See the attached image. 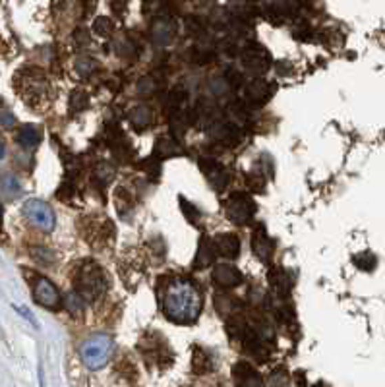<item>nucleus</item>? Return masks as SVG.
I'll return each mask as SVG.
<instances>
[{"instance_id": "nucleus-5", "label": "nucleus", "mask_w": 385, "mask_h": 387, "mask_svg": "<svg viewBox=\"0 0 385 387\" xmlns=\"http://www.w3.org/2000/svg\"><path fill=\"white\" fill-rule=\"evenodd\" d=\"M225 211L234 224H246L250 223V219L256 213V202L250 193L234 192L229 196V200L225 204Z\"/></svg>"}, {"instance_id": "nucleus-18", "label": "nucleus", "mask_w": 385, "mask_h": 387, "mask_svg": "<svg viewBox=\"0 0 385 387\" xmlns=\"http://www.w3.org/2000/svg\"><path fill=\"white\" fill-rule=\"evenodd\" d=\"M176 155H183V145L176 142V138L161 136L155 143L153 157L159 161V159H169V157H176Z\"/></svg>"}, {"instance_id": "nucleus-28", "label": "nucleus", "mask_w": 385, "mask_h": 387, "mask_svg": "<svg viewBox=\"0 0 385 387\" xmlns=\"http://www.w3.org/2000/svg\"><path fill=\"white\" fill-rule=\"evenodd\" d=\"M112 28H114V25H112L111 18H107V16H99V18H95V21H93V31H95L99 37L111 35Z\"/></svg>"}, {"instance_id": "nucleus-26", "label": "nucleus", "mask_w": 385, "mask_h": 387, "mask_svg": "<svg viewBox=\"0 0 385 387\" xmlns=\"http://www.w3.org/2000/svg\"><path fill=\"white\" fill-rule=\"evenodd\" d=\"M114 174H116V171H114V167H112L111 163H99L97 165V169H95V180L101 184H109L114 178Z\"/></svg>"}, {"instance_id": "nucleus-43", "label": "nucleus", "mask_w": 385, "mask_h": 387, "mask_svg": "<svg viewBox=\"0 0 385 387\" xmlns=\"http://www.w3.org/2000/svg\"><path fill=\"white\" fill-rule=\"evenodd\" d=\"M310 387H322V386H320V384H315V386H310Z\"/></svg>"}, {"instance_id": "nucleus-25", "label": "nucleus", "mask_w": 385, "mask_h": 387, "mask_svg": "<svg viewBox=\"0 0 385 387\" xmlns=\"http://www.w3.org/2000/svg\"><path fill=\"white\" fill-rule=\"evenodd\" d=\"M267 387H291V376L284 368H275L267 377Z\"/></svg>"}, {"instance_id": "nucleus-21", "label": "nucleus", "mask_w": 385, "mask_h": 387, "mask_svg": "<svg viewBox=\"0 0 385 387\" xmlns=\"http://www.w3.org/2000/svg\"><path fill=\"white\" fill-rule=\"evenodd\" d=\"M16 142L20 143L21 147H35L41 142V132L33 124H21L16 132Z\"/></svg>"}, {"instance_id": "nucleus-22", "label": "nucleus", "mask_w": 385, "mask_h": 387, "mask_svg": "<svg viewBox=\"0 0 385 387\" xmlns=\"http://www.w3.org/2000/svg\"><path fill=\"white\" fill-rule=\"evenodd\" d=\"M227 118H229V123L234 124L236 128H240V124H244L248 121V107L244 105V103H231L229 107H227Z\"/></svg>"}, {"instance_id": "nucleus-19", "label": "nucleus", "mask_w": 385, "mask_h": 387, "mask_svg": "<svg viewBox=\"0 0 385 387\" xmlns=\"http://www.w3.org/2000/svg\"><path fill=\"white\" fill-rule=\"evenodd\" d=\"M215 250H213V242L209 236H202L200 246H198V252L194 258V269H205L215 262Z\"/></svg>"}, {"instance_id": "nucleus-9", "label": "nucleus", "mask_w": 385, "mask_h": 387, "mask_svg": "<svg viewBox=\"0 0 385 387\" xmlns=\"http://www.w3.org/2000/svg\"><path fill=\"white\" fill-rule=\"evenodd\" d=\"M200 169H202L203 176L207 178V182L211 184L215 190H223L225 186L231 180V174L225 169L223 163H219L213 157H202L200 159Z\"/></svg>"}, {"instance_id": "nucleus-37", "label": "nucleus", "mask_w": 385, "mask_h": 387, "mask_svg": "<svg viewBox=\"0 0 385 387\" xmlns=\"http://www.w3.org/2000/svg\"><path fill=\"white\" fill-rule=\"evenodd\" d=\"M2 188L6 190V192H10V193H18L20 192V184H18V180L14 178V176H6L4 180H2Z\"/></svg>"}, {"instance_id": "nucleus-8", "label": "nucleus", "mask_w": 385, "mask_h": 387, "mask_svg": "<svg viewBox=\"0 0 385 387\" xmlns=\"http://www.w3.org/2000/svg\"><path fill=\"white\" fill-rule=\"evenodd\" d=\"M33 298L35 302L49 310H59L62 304V296L59 289L52 285L47 277L35 275V283H33Z\"/></svg>"}, {"instance_id": "nucleus-14", "label": "nucleus", "mask_w": 385, "mask_h": 387, "mask_svg": "<svg viewBox=\"0 0 385 387\" xmlns=\"http://www.w3.org/2000/svg\"><path fill=\"white\" fill-rule=\"evenodd\" d=\"M213 281H215V285L223 286V289H233L242 283L244 277L234 265L219 264L213 269Z\"/></svg>"}, {"instance_id": "nucleus-6", "label": "nucleus", "mask_w": 385, "mask_h": 387, "mask_svg": "<svg viewBox=\"0 0 385 387\" xmlns=\"http://www.w3.org/2000/svg\"><path fill=\"white\" fill-rule=\"evenodd\" d=\"M240 61H242L244 70L252 76H264L265 72L271 68V54L260 43H250L240 52Z\"/></svg>"}, {"instance_id": "nucleus-42", "label": "nucleus", "mask_w": 385, "mask_h": 387, "mask_svg": "<svg viewBox=\"0 0 385 387\" xmlns=\"http://www.w3.org/2000/svg\"><path fill=\"white\" fill-rule=\"evenodd\" d=\"M0 221H2V205H0Z\"/></svg>"}, {"instance_id": "nucleus-30", "label": "nucleus", "mask_w": 385, "mask_h": 387, "mask_svg": "<svg viewBox=\"0 0 385 387\" xmlns=\"http://www.w3.org/2000/svg\"><path fill=\"white\" fill-rule=\"evenodd\" d=\"M180 209H183L184 217L190 221L192 224H198V221H200V209L196 207L194 204H190L188 200H184V198H180Z\"/></svg>"}, {"instance_id": "nucleus-15", "label": "nucleus", "mask_w": 385, "mask_h": 387, "mask_svg": "<svg viewBox=\"0 0 385 387\" xmlns=\"http://www.w3.org/2000/svg\"><path fill=\"white\" fill-rule=\"evenodd\" d=\"M174 37V21L169 16H159L152 23V39L155 45H169Z\"/></svg>"}, {"instance_id": "nucleus-11", "label": "nucleus", "mask_w": 385, "mask_h": 387, "mask_svg": "<svg viewBox=\"0 0 385 387\" xmlns=\"http://www.w3.org/2000/svg\"><path fill=\"white\" fill-rule=\"evenodd\" d=\"M207 132H209V136H211L215 142L221 143L225 147H234V145H238L240 140H242L240 128H236V126L229 123V121H219V123H215Z\"/></svg>"}, {"instance_id": "nucleus-39", "label": "nucleus", "mask_w": 385, "mask_h": 387, "mask_svg": "<svg viewBox=\"0 0 385 387\" xmlns=\"http://www.w3.org/2000/svg\"><path fill=\"white\" fill-rule=\"evenodd\" d=\"M14 310H16L18 314H21V316H23V317H28V320H30V322H31V326L39 327V324H37V320H35V317H33V314H31V312H28V310H25L23 306H14Z\"/></svg>"}, {"instance_id": "nucleus-34", "label": "nucleus", "mask_w": 385, "mask_h": 387, "mask_svg": "<svg viewBox=\"0 0 385 387\" xmlns=\"http://www.w3.org/2000/svg\"><path fill=\"white\" fill-rule=\"evenodd\" d=\"M14 124H16V116L12 114L10 109L0 107V126H4V128H12Z\"/></svg>"}, {"instance_id": "nucleus-33", "label": "nucleus", "mask_w": 385, "mask_h": 387, "mask_svg": "<svg viewBox=\"0 0 385 387\" xmlns=\"http://www.w3.org/2000/svg\"><path fill=\"white\" fill-rule=\"evenodd\" d=\"M143 171L152 176V180H155V178H159V173H161V161H157L155 157H149V159H145L142 163Z\"/></svg>"}, {"instance_id": "nucleus-20", "label": "nucleus", "mask_w": 385, "mask_h": 387, "mask_svg": "<svg viewBox=\"0 0 385 387\" xmlns=\"http://www.w3.org/2000/svg\"><path fill=\"white\" fill-rule=\"evenodd\" d=\"M269 285L279 298H287L291 293V281H289V277L283 269H279V267H273L269 271Z\"/></svg>"}, {"instance_id": "nucleus-3", "label": "nucleus", "mask_w": 385, "mask_h": 387, "mask_svg": "<svg viewBox=\"0 0 385 387\" xmlns=\"http://www.w3.org/2000/svg\"><path fill=\"white\" fill-rule=\"evenodd\" d=\"M14 83L23 101L30 103L31 107L45 101L51 93V83L45 78V72L39 68H23L16 74Z\"/></svg>"}, {"instance_id": "nucleus-17", "label": "nucleus", "mask_w": 385, "mask_h": 387, "mask_svg": "<svg viewBox=\"0 0 385 387\" xmlns=\"http://www.w3.org/2000/svg\"><path fill=\"white\" fill-rule=\"evenodd\" d=\"M128 121H130V124H132L138 132L147 130L153 123L152 107H147V105H136V107H132L128 111Z\"/></svg>"}, {"instance_id": "nucleus-13", "label": "nucleus", "mask_w": 385, "mask_h": 387, "mask_svg": "<svg viewBox=\"0 0 385 387\" xmlns=\"http://www.w3.org/2000/svg\"><path fill=\"white\" fill-rule=\"evenodd\" d=\"M215 255H223L227 260H234L240 254V238L233 233H223L211 240Z\"/></svg>"}, {"instance_id": "nucleus-1", "label": "nucleus", "mask_w": 385, "mask_h": 387, "mask_svg": "<svg viewBox=\"0 0 385 387\" xmlns=\"http://www.w3.org/2000/svg\"><path fill=\"white\" fill-rule=\"evenodd\" d=\"M202 308L200 289L186 277H174L163 293V312L174 324H192L202 314Z\"/></svg>"}, {"instance_id": "nucleus-29", "label": "nucleus", "mask_w": 385, "mask_h": 387, "mask_svg": "<svg viewBox=\"0 0 385 387\" xmlns=\"http://www.w3.org/2000/svg\"><path fill=\"white\" fill-rule=\"evenodd\" d=\"M184 25H186V33H188V35H192V37H196V35H202L203 28H205V23H203V20L200 18V16H188L186 21H184Z\"/></svg>"}, {"instance_id": "nucleus-40", "label": "nucleus", "mask_w": 385, "mask_h": 387, "mask_svg": "<svg viewBox=\"0 0 385 387\" xmlns=\"http://www.w3.org/2000/svg\"><path fill=\"white\" fill-rule=\"evenodd\" d=\"M76 41H80V43H83V45H90V37L85 35V30H78L76 31Z\"/></svg>"}, {"instance_id": "nucleus-2", "label": "nucleus", "mask_w": 385, "mask_h": 387, "mask_svg": "<svg viewBox=\"0 0 385 387\" xmlns=\"http://www.w3.org/2000/svg\"><path fill=\"white\" fill-rule=\"evenodd\" d=\"M74 286H76V295L80 298L87 300V302H95L105 295L109 283H107V277H105V271L101 267L95 262L85 260L76 271Z\"/></svg>"}, {"instance_id": "nucleus-31", "label": "nucleus", "mask_w": 385, "mask_h": 387, "mask_svg": "<svg viewBox=\"0 0 385 387\" xmlns=\"http://www.w3.org/2000/svg\"><path fill=\"white\" fill-rule=\"evenodd\" d=\"M355 265L362 271H372L375 267V255L372 252H364V254H358L355 258Z\"/></svg>"}, {"instance_id": "nucleus-35", "label": "nucleus", "mask_w": 385, "mask_h": 387, "mask_svg": "<svg viewBox=\"0 0 385 387\" xmlns=\"http://www.w3.org/2000/svg\"><path fill=\"white\" fill-rule=\"evenodd\" d=\"M223 82L229 85V87H238L242 83V76L240 72L236 70H227V76H223Z\"/></svg>"}, {"instance_id": "nucleus-32", "label": "nucleus", "mask_w": 385, "mask_h": 387, "mask_svg": "<svg viewBox=\"0 0 385 387\" xmlns=\"http://www.w3.org/2000/svg\"><path fill=\"white\" fill-rule=\"evenodd\" d=\"M95 66H97V62L90 59V56H80L78 61H76V70L80 76H90L93 70H95Z\"/></svg>"}, {"instance_id": "nucleus-12", "label": "nucleus", "mask_w": 385, "mask_h": 387, "mask_svg": "<svg viewBox=\"0 0 385 387\" xmlns=\"http://www.w3.org/2000/svg\"><path fill=\"white\" fill-rule=\"evenodd\" d=\"M233 381L236 387H265L264 379L248 362H236L233 366Z\"/></svg>"}, {"instance_id": "nucleus-23", "label": "nucleus", "mask_w": 385, "mask_h": 387, "mask_svg": "<svg viewBox=\"0 0 385 387\" xmlns=\"http://www.w3.org/2000/svg\"><path fill=\"white\" fill-rule=\"evenodd\" d=\"M192 368L196 374H207V372H211L213 368V360L211 357L200 348V346H196L194 348V358H192Z\"/></svg>"}, {"instance_id": "nucleus-27", "label": "nucleus", "mask_w": 385, "mask_h": 387, "mask_svg": "<svg viewBox=\"0 0 385 387\" xmlns=\"http://www.w3.org/2000/svg\"><path fill=\"white\" fill-rule=\"evenodd\" d=\"M64 306H66V310H68L70 314H74V316H78V314L83 312V300H81L76 293H68V295L64 296Z\"/></svg>"}, {"instance_id": "nucleus-36", "label": "nucleus", "mask_w": 385, "mask_h": 387, "mask_svg": "<svg viewBox=\"0 0 385 387\" xmlns=\"http://www.w3.org/2000/svg\"><path fill=\"white\" fill-rule=\"evenodd\" d=\"M157 90V83H155V80L153 78H143L142 82L138 83V93H143V95H149V93H153Z\"/></svg>"}, {"instance_id": "nucleus-38", "label": "nucleus", "mask_w": 385, "mask_h": 387, "mask_svg": "<svg viewBox=\"0 0 385 387\" xmlns=\"http://www.w3.org/2000/svg\"><path fill=\"white\" fill-rule=\"evenodd\" d=\"M248 184H252L250 188H252L253 192H264L265 178L264 176H256V174H252V176L248 178Z\"/></svg>"}, {"instance_id": "nucleus-4", "label": "nucleus", "mask_w": 385, "mask_h": 387, "mask_svg": "<svg viewBox=\"0 0 385 387\" xmlns=\"http://www.w3.org/2000/svg\"><path fill=\"white\" fill-rule=\"evenodd\" d=\"M112 348H114V343H112L111 337L101 335V333L93 335L81 345V360H83V364L90 368V370H99V368H103L109 362Z\"/></svg>"}, {"instance_id": "nucleus-41", "label": "nucleus", "mask_w": 385, "mask_h": 387, "mask_svg": "<svg viewBox=\"0 0 385 387\" xmlns=\"http://www.w3.org/2000/svg\"><path fill=\"white\" fill-rule=\"evenodd\" d=\"M6 155V149H4V143H2V140H0V159Z\"/></svg>"}, {"instance_id": "nucleus-16", "label": "nucleus", "mask_w": 385, "mask_h": 387, "mask_svg": "<svg viewBox=\"0 0 385 387\" xmlns=\"http://www.w3.org/2000/svg\"><path fill=\"white\" fill-rule=\"evenodd\" d=\"M252 250H253V254L258 255L262 262H269V260H271V255H273V252H275V244H273V240L267 236L264 227H258V229L253 231Z\"/></svg>"}, {"instance_id": "nucleus-24", "label": "nucleus", "mask_w": 385, "mask_h": 387, "mask_svg": "<svg viewBox=\"0 0 385 387\" xmlns=\"http://www.w3.org/2000/svg\"><path fill=\"white\" fill-rule=\"evenodd\" d=\"M68 107H70V112H80L83 109L90 107V95L83 90H74L70 95V101H68Z\"/></svg>"}, {"instance_id": "nucleus-7", "label": "nucleus", "mask_w": 385, "mask_h": 387, "mask_svg": "<svg viewBox=\"0 0 385 387\" xmlns=\"http://www.w3.org/2000/svg\"><path fill=\"white\" fill-rule=\"evenodd\" d=\"M21 211L25 215V219L43 233H51L54 229L56 219H54V211L49 204H45L41 200H28L21 207Z\"/></svg>"}, {"instance_id": "nucleus-10", "label": "nucleus", "mask_w": 385, "mask_h": 387, "mask_svg": "<svg viewBox=\"0 0 385 387\" xmlns=\"http://www.w3.org/2000/svg\"><path fill=\"white\" fill-rule=\"evenodd\" d=\"M273 83L265 82L262 78H256L244 87V103L248 107H260L265 101H269V97L273 95Z\"/></svg>"}]
</instances>
